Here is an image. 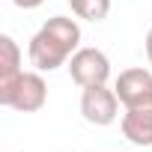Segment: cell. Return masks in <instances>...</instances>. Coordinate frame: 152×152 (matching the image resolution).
<instances>
[{
    "label": "cell",
    "mask_w": 152,
    "mask_h": 152,
    "mask_svg": "<svg viewBox=\"0 0 152 152\" xmlns=\"http://www.w3.org/2000/svg\"><path fill=\"white\" fill-rule=\"evenodd\" d=\"M146 57H149V63H152V30L146 33Z\"/></svg>",
    "instance_id": "cell-10"
},
{
    "label": "cell",
    "mask_w": 152,
    "mask_h": 152,
    "mask_svg": "<svg viewBox=\"0 0 152 152\" xmlns=\"http://www.w3.org/2000/svg\"><path fill=\"white\" fill-rule=\"evenodd\" d=\"M66 66H69L72 81L78 84L81 90L84 87H102L110 78V60L99 48H78Z\"/></svg>",
    "instance_id": "cell-2"
},
{
    "label": "cell",
    "mask_w": 152,
    "mask_h": 152,
    "mask_svg": "<svg viewBox=\"0 0 152 152\" xmlns=\"http://www.w3.org/2000/svg\"><path fill=\"white\" fill-rule=\"evenodd\" d=\"M113 93L125 107H137V104L152 102V72H146V69L119 72V78L113 84Z\"/></svg>",
    "instance_id": "cell-5"
},
{
    "label": "cell",
    "mask_w": 152,
    "mask_h": 152,
    "mask_svg": "<svg viewBox=\"0 0 152 152\" xmlns=\"http://www.w3.org/2000/svg\"><path fill=\"white\" fill-rule=\"evenodd\" d=\"M24 75L21 69V51L12 36H0V96L9 93L15 81Z\"/></svg>",
    "instance_id": "cell-7"
},
{
    "label": "cell",
    "mask_w": 152,
    "mask_h": 152,
    "mask_svg": "<svg viewBox=\"0 0 152 152\" xmlns=\"http://www.w3.org/2000/svg\"><path fill=\"white\" fill-rule=\"evenodd\" d=\"M78 45H81V27L66 15H54L30 39V63L36 66V72H54L72 60Z\"/></svg>",
    "instance_id": "cell-1"
},
{
    "label": "cell",
    "mask_w": 152,
    "mask_h": 152,
    "mask_svg": "<svg viewBox=\"0 0 152 152\" xmlns=\"http://www.w3.org/2000/svg\"><path fill=\"white\" fill-rule=\"evenodd\" d=\"M45 102H48V84L42 81L39 72H24L15 81V87L0 96V104H6L18 113H36L45 107Z\"/></svg>",
    "instance_id": "cell-3"
},
{
    "label": "cell",
    "mask_w": 152,
    "mask_h": 152,
    "mask_svg": "<svg viewBox=\"0 0 152 152\" xmlns=\"http://www.w3.org/2000/svg\"><path fill=\"white\" fill-rule=\"evenodd\" d=\"M69 6H72V12L78 15V18L96 24V21H104V18H107L110 0H69Z\"/></svg>",
    "instance_id": "cell-8"
},
{
    "label": "cell",
    "mask_w": 152,
    "mask_h": 152,
    "mask_svg": "<svg viewBox=\"0 0 152 152\" xmlns=\"http://www.w3.org/2000/svg\"><path fill=\"white\" fill-rule=\"evenodd\" d=\"M12 3H15L18 9H36V6L45 3V0H12Z\"/></svg>",
    "instance_id": "cell-9"
},
{
    "label": "cell",
    "mask_w": 152,
    "mask_h": 152,
    "mask_svg": "<svg viewBox=\"0 0 152 152\" xmlns=\"http://www.w3.org/2000/svg\"><path fill=\"white\" fill-rule=\"evenodd\" d=\"M81 113L90 125H110L119 113V99L113 90H107V84L102 87H84L81 96Z\"/></svg>",
    "instance_id": "cell-4"
},
{
    "label": "cell",
    "mask_w": 152,
    "mask_h": 152,
    "mask_svg": "<svg viewBox=\"0 0 152 152\" xmlns=\"http://www.w3.org/2000/svg\"><path fill=\"white\" fill-rule=\"evenodd\" d=\"M122 134L134 146H152V102L137 104V107H125Z\"/></svg>",
    "instance_id": "cell-6"
}]
</instances>
